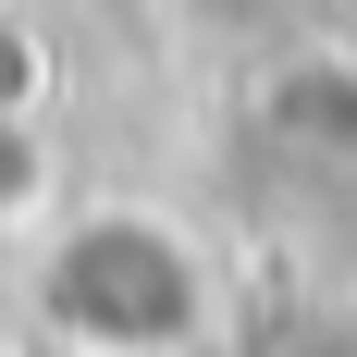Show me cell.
Here are the masks:
<instances>
[{
	"mask_svg": "<svg viewBox=\"0 0 357 357\" xmlns=\"http://www.w3.org/2000/svg\"><path fill=\"white\" fill-rule=\"evenodd\" d=\"M50 308L99 357H173L197 333V259L173 234H148V222H86L50 259Z\"/></svg>",
	"mask_w": 357,
	"mask_h": 357,
	"instance_id": "1",
	"label": "cell"
}]
</instances>
